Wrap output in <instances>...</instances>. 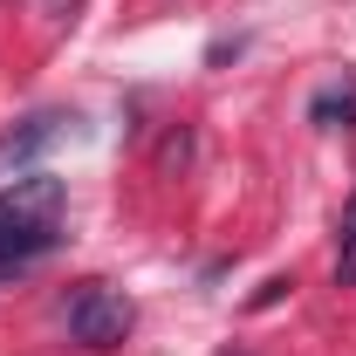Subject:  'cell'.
Here are the masks:
<instances>
[{
    "mask_svg": "<svg viewBox=\"0 0 356 356\" xmlns=\"http://www.w3.org/2000/svg\"><path fill=\"white\" fill-rule=\"evenodd\" d=\"M131 329H137V309H131L124 288H110V281H83V288L69 295V336H76L83 350H117Z\"/></svg>",
    "mask_w": 356,
    "mask_h": 356,
    "instance_id": "2",
    "label": "cell"
},
{
    "mask_svg": "<svg viewBox=\"0 0 356 356\" xmlns=\"http://www.w3.org/2000/svg\"><path fill=\"white\" fill-rule=\"evenodd\" d=\"M336 281L343 288L356 281V192H350V206H343V220H336Z\"/></svg>",
    "mask_w": 356,
    "mask_h": 356,
    "instance_id": "5",
    "label": "cell"
},
{
    "mask_svg": "<svg viewBox=\"0 0 356 356\" xmlns=\"http://www.w3.org/2000/svg\"><path fill=\"white\" fill-rule=\"evenodd\" d=\"M185 158H192V137H185V131H178V137H165V158H158V165L172 172V165H185Z\"/></svg>",
    "mask_w": 356,
    "mask_h": 356,
    "instance_id": "6",
    "label": "cell"
},
{
    "mask_svg": "<svg viewBox=\"0 0 356 356\" xmlns=\"http://www.w3.org/2000/svg\"><path fill=\"white\" fill-rule=\"evenodd\" d=\"M309 117L322 124V131H350L356 124V89H322V96L309 103Z\"/></svg>",
    "mask_w": 356,
    "mask_h": 356,
    "instance_id": "4",
    "label": "cell"
},
{
    "mask_svg": "<svg viewBox=\"0 0 356 356\" xmlns=\"http://www.w3.org/2000/svg\"><path fill=\"white\" fill-rule=\"evenodd\" d=\"M288 288H295V281H281V274H274V281H261V295H254V309H274V302H281Z\"/></svg>",
    "mask_w": 356,
    "mask_h": 356,
    "instance_id": "7",
    "label": "cell"
},
{
    "mask_svg": "<svg viewBox=\"0 0 356 356\" xmlns=\"http://www.w3.org/2000/svg\"><path fill=\"white\" fill-rule=\"evenodd\" d=\"M62 206H69V192L55 172H21L14 185H0V274L42 261L62 240Z\"/></svg>",
    "mask_w": 356,
    "mask_h": 356,
    "instance_id": "1",
    "label": "cell"
},
{
    "mask_svg": "<svg viewBox=\"0 0 356 356\" xmlns=\"http://www.w3.org/2000/svg\"><path fill=\"white\" fill-rule=\"evenodd\" d=\"M62 124H69V117H28V131H14L7 144H0V165H28L42 144H55V137H62Z\"/></svg>",
    "mask_w": 356,
    "mask_h": 356,
    "instance_id": "3",
    "label": "cell"
}]
</instances>
